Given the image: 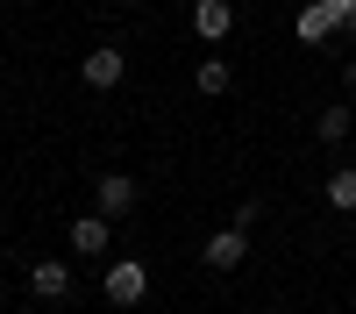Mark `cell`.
Wrapping results in <instances>:
<instances>
[{"label": "cell", "mask_w": 356, "mask_h": 314, "mask_svg": "<svg viewBox=\"0 0 356 314\" xmlns=\"http://www.w3.org/2000/svg\"><path fill=\"white\" fill-rule=\"evenodd\" d=\"M100 293H107L114 307H136L143 293H150V265H143V257H114L107 278H100Z\"/></svg>", "instance_id": "1"}, {"label": "cell", "mask_w": 356, "mask_h": 314, "mask_svg": "<svg viewBox=\"0 0 356 314\" xmlns=\"http://www.w3.org/2000/svg\"><path fill=\"white\" fill-rule=\"evenodd\" d=\"M93 207L122 221V214H136V207H143V186L129 179V171H100V179H93Z\"/></svg>", "instance_id": "2"}, {"label": "cell", "mask_w": 356, "mask_h": 314, "mask_svg": "<svg viewBox=\"0 0 356 314\" xmlns=\"http://www.w3.org/2000/svg\"><path fill=\"white\" fill-rule=\"evenodd\" d=\"M122 72H129V57L114 50V43H93V50H86V65H79V79L93 86V93H114V86H122Z\"/></svg>", "instance_id": "3"}, {"label": "cell", "mask_w": 356, "mask_h": 314, "mask_svg": "<svg viewBox=\"0 0 356 314\" xmlns=\"http://www.w3.org/2000/svg\"><path fill=\"white\" fill-rule=\"evenodd\" d=\"M29 293H36V300H72V265H65V257H36V265H29Z\"/></svg>", "instance_id": "4"}, {"label": "cell", "mask_w": 356, "mask_h": 314, "mask_svg": "<svg viewBox=\"0 0 356 314\" xmlns=\"http://www.w3.org/2000/svg\"><path fill=\"white\" fill-rule=\"evenodd\" d=\"M200 257H207V265H214V272H235V265H243V257H250V228H214V236H207L200 243Z\"/></svg>", "instance_id": "5"}, {"label": "cell", "mask_w": 356, "mask_h": 314, "mask_svg": "<svg viewBox=\"0 0 356 314\" xmlns=\"http://www.w3.org/2000/svg\"><path fill=\"white\" fill-rule=\"evenodd\" d=\"M107 243H114V214L93 207V214H79V221H72V250H79V257H100Z\"/></svg>", "instance_id": "6"}, {"label": "cell", "mask_w": 356, "mask_h": 314, "mask_svg": "<svg viewBox=\"0 0 356 314\" xmlns=\"http://www.w3.org/2000/svg\"><path fill=\"white\" fill-rule=\"evenodd\" d=\"M228 29H235V8H228V0H193V36H200V43H221Z\"/></svg>", "instance_id": "7"}, {"label": "cell", "mask_w": 356, "mask_h": 314, "mask_svg": "<svg viewBox=\"0 0 356 314\" xmlns=\"http://www.w3.org/2000/svg\"><path fill=\"white\" fill-rule=\"evenodd\" d=\"M292 36H300V43H314V50H321V43L335 36V0H314L307 15H292Z\"/></svg>", "instance_id": "8"}, {"label": "cell", "mask_w": 356, "mask_h": 314, "mask_svg": "<svg viewBox=\"0 0 356 314\" xmlns=\"http://www.w3.org/2000/svg\"><path fill=\"white\" fill-rule=\"evenodd\" d=\"M193 86H200L207 100H221L228 86H235V65H228V57H200V72H193Z\"/></svg>", "instance_id": "9"}, {"label": "cell", "mask_w": 356, "mask_h": 314, "mask_svg": "<svg viewBox=\"0 0 356 314\" xmlns=\"http://www.w3.org/2000/svg\"><path fill=\"white\" fill-rule=\"evenodd\" d=\"M314 136H321V143H349V136H356V114H349L342 100L321 107V114H314Z\"/></svg>", "instance_id": "10"}, {"label": "cell", "mask_w": 356, "mask_h": 314, "mask_svg": "<svg viewBox=\"0 0 356 314\" xmlns=\"http://www.w3.org/2000/svg\"><path fill=\"white\" fill-rule=\"evenodd\" d=\"M328 207H342V214H356V164H342V171H328Z\"/></svg>", "instance_id": "11"}, {"label": "cell", "mask_w": 356, "mask_h": 314, "mask_svg": "<svg viewBox=\"0 0 356 314\" xmlns=\"http://www.w3.org/2000/svg\"><path fill=\"white\" fill-rule=\"evenodd\" d=\"M335 29H349V36H356V0H335Z\"/></svg>", "instance_id": "12"}, {"label": "cell", "mask_w": 356, "mask_h": 314, "mask_svg": "<svg viewBox=\"0 0 356 314\" xmlns=\"http://www.w3.org/2000/svg\"><path fill=\"white\" fill-rule=\"evenodd\" d=\"M342 86H349V93H356V57H349V65H342Z\"/></svg>", "instance_id": "13"}, {"label": "cell", "mask_w": 356, "mask_h": 314, "mask_svg": "<svg viewBox=\"0 0 356 314\" xmlns=\"http://www.w3.org/2000/svg\"><path fill=\"white\" fill-rule=\"evenodd\" d=\"M122 8H136V0H122Z\"/></svg>", "instance_id": "14"}]
</instances>
